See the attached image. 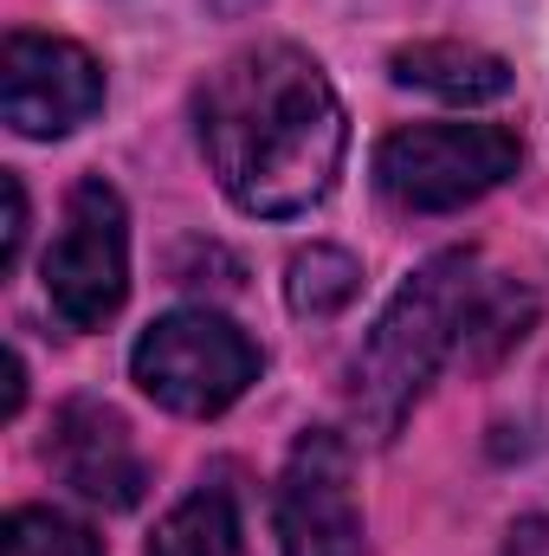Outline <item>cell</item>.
Segmentation results:
<instances>
[{
    "label": "cell",
    "mask_w": 549,
    "mask_h": 556,
    "mask_svg": "<svg viewBox=\"0 0 549 556\" xmlns=\"http://www.w3.org/2000/svg\"><path fill=\"white\" fill-rule=\"evenodd\" d=\"M356 291H362V266L343 247H304L284 278V298L297 317H336Z\"/></svg>",
    "instance_id": "7c38bea8"
},
{
    "label": "cell",
    "mask_w": 549,
    "mask_h": 556,
    "mask_svg": "<svg viewBox=\"0 0 549 556\" xmlns=\"http://www.w3.org/2000/svg\"><path fill=\"white\" fill-rule=\"evenodd\" d=\"M531 324H537V298H531L524 285H511V278L485 273L472 311H465V330H459V363H465V369L505 363V356L531 337Z\"/></svg>",
    "instance_id": "30bf717a"
},
{
    "label": "cell",
    "mask_w": 549,
    "mask_h": 556,
    "mask_svg": "<svg viewBox=\"0 0 549 556\" xmlns=\"http://www.w3.org/2000/svg\"><path fill=\"white\" fill-rule=\"evenodd\" d=\"M478 285H485L478 253L452 247V253H433L382 304L375 330L362 337V350L349 363V415L369 440H395L413 402L426 395V382L459 356V330H465Z\"/></svg>",
    "instance_id": "7a4b0ae2"
},
{
    "label": "cell",
    "mask_w": 549,
    "mask_h": 556,
    "mask_svg": "<svg viewBox=\"0 0 549 556\" xmlns=\"http://www.w3.org/2000/svg\"><path fill=\"white\" fill-rule=\"evenodd\" d=\"M130 376L155 408L207 420L259 382V343L220 311H168L137 337Z\"/></svg>",
    "instance_id": "3957f363"
},
{
    "label": "cell",
    "mask_w": 549,
    "mask_h": 556,
    "mask_svg": "<svg viewBox=\"0 0 549 556\" xmlns=\"http://www.w3.org/2000/svg\"><path fill=\"white\" fill-rule=\"evenodd\" d=\"M395 85L408 91H426L439 104H491L511 91V65L485 46H465V39H420V46H401L388 59Z\"/></svg>",
    "instance_id": "9c48e42d"
},
{
    "label": "cell",
    "mask_w": 549,
    "mask_h": 556,
    "mask_svg": "<svg viewBox=\"0 0 549 556\" xmlns=\"http://www.w3.org/2000/svg\"><path fill=\"white\" fill-rule=\"evenodd\" d=\"M0 111L13 137H72L104 111V65L52 33H7L0 46Z\"/></svg>",
    "instance_id": "8992f818"
},
{
    "label": "cell",
    "mask_w": 549,
    "mask_h": 556,
    "mask_svg": "<svg viewBox=\"0 0 549 556\" xmlns=\"http://www.w3.org/2000/svg\"><path fill=\"white\" fill-rule=\"evenodd\" d=\"M130 291V214L104 175L65 194V227L46 253V298L65 330H104Z\"/></svg>",
    "instance_id": "5b68a950"
},
{
    "label": "cell",
    "mask_w": 549,
    "mask_h": 556,
    "mask_svg": "<svg viewBox=\"0 0 549 556\" xmlns=\"http://www.w3.org/2000/svg\"><path fill=\"white\" fill-rule=\"evenodd\" d=\"M505 556H549V525L544 518H524V525L511 531V551Z\"/></svg>",
    "instance_id": "9a60e30c"
},
{
    "label": "cell",
    "mask_w": 549,
    "mask_h": 556,
    "mask_svg": "<svg viewBox=\"0 0 549 556\" xmlns=\"http://www.w3.org/2000/svg\"><path fill=\"white\" fill-rule=\"evenodd\" d=\"M194 137L233 207L291 220L336 188L349 124L323 65L304 46L272 39L207 72L194 91Z\"/></svg>",
    "instance_id": "6da1fadb"
},
{
    "label": "cell",
    "mask_w": 549,
    "mask_h": 556,
    "mask_svg": "<svg viewBox=\"0 0 549 556\" xmlns=\"http://www.w3.org/2000/svg\"><path fill=\"white\" fill-rule=\"evenodd\" d=\"M0 188H7V240H0V273H13V266H20V247H26V188H20V175H7Z\"/></svg>",
    "instance_id": "5bb4252c"
},
{
    "label": "cell",
    "mask_w": 549,
    "mask_h": 556,
    "mask_svg": "<svg viewBox=\"0 0 549 556\" xmlns=\"http://www.w3.org/2000/svg\"><path fill=\"white\" fill-rule=\"evenodd\" d=\"M524 142L498 124H408L375 149V188L408 214H452L511 181Z\"/></svg>",
    "instance_id": "277c9868"
},
{
    "label": "cell",
    "mask_w": 549,
    "mask_h": 556,
    "mask_svg": "<svg viewBox=\"0 0 549 556\" xmlns=\"http://www.w3.org/2000/svg\"><path fill=\"white\" fill-rule=\"evenodd\" d=\"M0 556H104V551L78 518L46 511V505H20L0 525Z\"/></svg>",
    "instance_id": "4fadbf2b"
},
{
    "label": "cell",
    "mask_w": 549,
    "mask_h": 556,
    "mask_svg": "<svg viewBox=\"0 0 549 556\" xmlns=\"http://www.w3.org/2000/svg\"><path fill=\"white\" fill-rule=\"evenodd\" d=\"M46 459L85 505H104V511H130L142 498V485H149V466H142L137 440H130V420L111 402H91V395L59 408Z\"/></svg>",
    "instance_id": "ba28073f"
},
{
    "label": "cell",
    "mask_w": 549,
    "mask_h": 556,
    "mask_svg": "<svg viewBox=\"0 0 549 556\" xmlns=\"http://www.w3.org/2000/svg\"><path fill=\"white\" fill-rule=\"evenodd\" d=\"M278 556H362V505L349 446L310 427L278 479Z\"/></svg>",
    "instance_id": "52a82bcc"
},
{
    "label": "cell",
    "mask_w": 549,
    "mask_h": 556,
    "mask_svg": "<svg viewBox=\"0 0 549 556\" xmlns=\"http://www.w3.org/2000/svg\"><path fill=\"white\" fill-rule=\"evenodd\" d=\"M149 556H246V531H240L233 492H227V485L188 492V498L155 525Z\"/></svg>",
    "instance_id": "8fae6325"
},
{
    "label": "cell",
    "mask_w": 549,
    "mask_h": 556,
    "mask_svg": "<svg viewBox=\"0 0 549 556\" xmlns=\"http://www.w3.org/2000/svg\"><path fill=\"white\" fill-rule=\"evenodd\" d=\"M20 395H26V369H20V350H7V395H0V420L20 415Z\"/></svg>",
    "instance_id": "2e32d148"
}]
</instances>
